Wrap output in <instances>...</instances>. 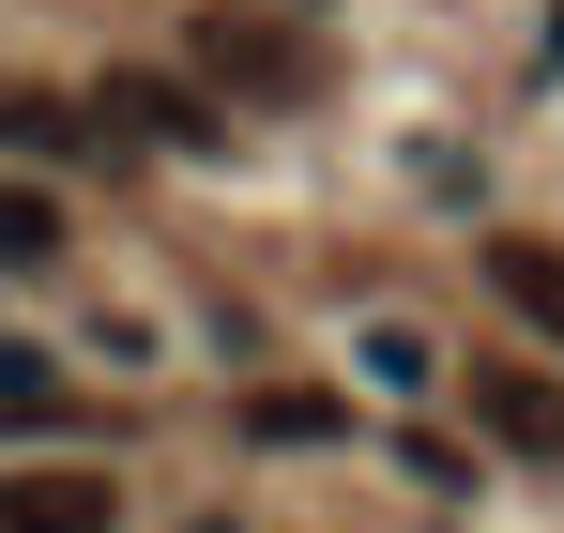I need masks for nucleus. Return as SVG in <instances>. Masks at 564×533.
Here are the masks:
<instances>
[{"label": "nucleus", "mask_w": 564, "mask_h": 533, "mask_svg": "<svg viewBox=\"0 0 564 533\" xmlns=\"http://www.w3.org/2000/svg\"><path fill=\"white\" fill-rule=\"evenodd\" d=\"M198 62H214V91H245V107H305L321 91V46L305 31H275V15H198Z\"/></svg>", "instance_id": "obj_1"}, {"label": "nucleus", "mask_w": 564, "mask_h": 533, "mask_svg": "<svg viewBox=\"0 0 564 533\" xmlns=\"http://www.w3.org/2000/svg\"><path fill=\"white\" fill-rule=\"evenodd\" d=\"M122 488L107 472H0V533H107Z\"/></svg>", "instance_id": "obj_2"}, {"label": "nucleus", "mask_w": 564, "mask_h": 533, "mask_svg": "<svg viewBox=\"0 0 564 533\" xmlns=\"http://www.w3.org/2000/svg\"><path fill=\"white\" fill-rule=\"evenodd\" d=\"M473 412H488V443L564 457V381H534V366H473Z\"/></svg>", "instance_id": "obj_3"}, {"label": "nucleus", "mask_w": 564, "mask_h": 533, "mask_svg": "<svg viewBox=\"0 0 564 533\" xmlns=\"http://www.w3.org/2000/svg\"><path fill=\"white\" fill-rule=\"evenodd\" d=\"M107 122H138V138H169V153H214V138H229L184 77H107Z\"/></svg>", "instance_id": "obj_4"}, {"label": "nucleus", "mask_w": 564, "mask_h": 533, "mask_svg": "<svg viewBox=\"0 0 564 533\" xmlns=\"http://www.w3.org/2000/svg\"><path fill=\"white\" fill-rule=\"evenodd\" d=\"M488 290H503V305L564 351V244H488Z\"/></svg>", "instance_id": "obj_5"}, {"label": "nucleus", "mask_w": 564, "mask_h": 533, "mask_svg": "<svg viewBox=\"0 0 564 533\" xmlns=\"http://www.w3.org/2000/svg\"><path fill=\"white\" fill-rule=\"evenodd\" d=\"M62 260V198L46 183H0V274H46Z\"/></svg>", "instance_id": "obj_6"}, {"label": "nucleus", "mask_w": 564, "mask_h": 533, "mask_svg": "<svg viewBox=\"0 0 564 533\" xmlns=\"http://www.w3.org/2000/svg\"><path fill=\"white\" fill-rule=\"evenodd\" d=\"M367 381H381V396H427V381H443V351H427L412 320H367Z\"/></svg>", "instance_id": "obj_7"}, {"label": "nucleus", "mask_w": 564, "mask_h": 533, "mask_svg": "<svg viewBox=\"0 0 564 533\" xmlns=\"http://www.w3.org/2000/svg\"><path fill=\"white\" fill-rule=\"evenodd\" d=\"M77 138V107H46V91H0V153H62Z\"/></svg>", "instance_id": "obj_8"}, {"label": "nucleus", "mask_w": 564, "mask_h": 533, "mask_svg": "<svg viewBox=\"0 0 564 533\" xmlns=\"http://www.w3.org/2000/svg\"><path fill=\"white\" fill-rule=\"evenodd\" d=\"M260 443H336V396H245Z\"/></svg>", "instance_id": "obj_9"}, {"label": "nucleus", "mask_w": 564, "mask_h": 533, "mask_svg": "<svg viewBox=\"0 0 564 533\" xmlns=\"http://www.w3.org/2000/svg\"><path fill=\"white\" fill-rule=\"evenodd\" d=\"M198 533H229V519H198Z\"/></svg>", "instance_id": "obj_10"}]
</instances>
